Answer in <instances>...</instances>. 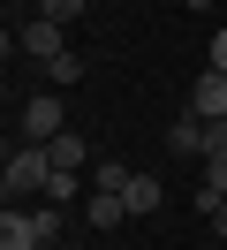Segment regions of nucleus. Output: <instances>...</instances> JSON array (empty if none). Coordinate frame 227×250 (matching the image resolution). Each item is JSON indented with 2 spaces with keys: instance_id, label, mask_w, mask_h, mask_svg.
Wrapping results in <instances>:
<instances>
[{
  "instance_id": "nucleus-1",
  "label": "nucleus",
  "mask_w": 227,
  "mask_h": 250,
  "mask_svg": "<svg viewBox=\"0 0 227 250\" xmlns=\"http://www.w3.org/2000/svg\"><path fill=\"white\" fill-rule=\"evenodd\" d=\"M61 243V205H8L0 212V250H53Z\"/></svg>"
},
{
  "instance_id": "nucleus-2",
  "label": "nucleus",
  "mask_w": 227,
  "mask_h": 250,
  "mask_svg": "<svg viewBox=\"0 0 227 250\" xmlns=\"http://www.w3.org/2000/svg\"><path fill=\"white\" fill-rule=\"evenodd\" d=\"M0 182H8V205H15V197H45V182H53V159H45V144H15Z\"/></svg>"
},
{
  "instance_id": "nucleus-10",
  "label": "nucleus",
  "mask_w": 227,
  "mask_h": 250,
  "mask_svg": "<svg viewBox=\"0 0 227 250\" xmlns=\"http://www.w3.org/2000/svg\"><path fill=\"white\" fill-rule=\"evenodd\" d=\"M68 83H83V61H76V53L45 61V91H68Z\"/></svg>"
},
{
  "instance_id": "nucleus-11",
  "label": "nucleus",
  "mask_w": 227,
  "mask_h": 250,
  "mask_svg": "<svg viewBox=\"0 0 227 250\" xmlns=\"http://www.w3.org/2000/svg\"><path fill=\"white\" fill-rule=\"evenodd\" d=\"M83 8H91V0H38V16L61 23V31H68V23H83Z\"/></svg>"
},
{
  "instance_id": "nucleus-13",
  "label": "nucleus",
  "mask_w": 227,
  "mask_h": 250,
  "mask_svg": "<svg viewBox=\"0 0 227 250\" xmlns=\"http://www.w3.org/2000/svg\"><path fill=\"white\" fill-rule=\"evenodd\" d=\"M91 189H114L121 197V189H129V167H121V159H99V167H91Z\"/></svg>"
},
{
  "instance_id": "nucleus-4",
  "label": "nucleus",
  "mask_w": 227,
  "mask_h": 250,
  "mask_svg": "<svg viewBox=\"0 0 227 250\" xmlns=\"http://www.w3.org/2000/svg\"><path fill=\"white\" fill-rule=\"evenodd\" d=\"M15 53H30V61H61V53H68V31H61V23H45V16H30V23H15Z\"/></svg>"
},
{
  "instance_id": "nucleus-15",
  "label": "nucleus",
  "mask_w": 227,
  "mask_h": 250,
  "mask_svg": "<svg viewBox=\"0 0 227 250\" xmlns=\"http://www.w3.org/2000/svg\"><path fill=\"white\" fill-rule=\"evenodd\" d=\"M212 235H227V205H220V220H212Z\"/></svg>"
},
{
  "instance_id": "nucleus-16",
  "label": "nucleus",
  "mask_w": 227,
  "mask_h": 250,
  "mask_svg": "<svg viewBox=\"0 0 227 250\" xmlns=\"http://www.w3.org/2000/svg\"><path fill=\"white\" fill-rule=\"evenodd\" d=\"M189 8H212V0H189Z\"/></svg>"
},
{
  "instance_id": "nucleus-6",
  "label": "nucleus",
  "mask_w": 227,
  "mask_h": 250,
  "mask_svg": "<svg viewBox=\"0 0 227 250\" xmlns=\"http://www.w3.org/2000/svg\"><path fill=\"white\" fill-rule=\"evenodd\" d=\"M45 159H53V174H83V167H99V159H91V144H83V129H61V137L45 144Z\"/></svg>"
},
{
  "instance_id": "nucleus-7",
  "label": "nucleus",
  "mask_w": 227,
  "mask_h": 250,
  "mask_svg": "<svg viewBox=\"0 0 227 250\" xmlns=\"http://www.w3.org/2000/svg\"><path fill=\"white\" fill-rule=\"evenodd\" d=\"M166 152H174V159H205V152H212V122H197V114H182V122L166 129Z\"/></svg>"
},
{
  "instance_id": "nucleus-3",
  "label": "nucleus",
  "mask_w": 227,
  "mask_h": 250,
  "mask_svg": "<svg viewBox=\"0 0 227 250\" xmlns=\"http://www.w3.org/2000/svg\"><path fill=\"white\" fill-rule=\"evenodd\" d=\"M61 129H68L61 91H30V99H23V129H15V137H23V144H53Z\"/></svg>"
},
{
  "instance_id": "nucleus-5",
  "label": "nucleus",
  "mask_w": 227,
  "mask_h": 250,
  "mask_svg": "<svg viewBox=\"0 0 227 250\" xmlns=\"http://www.w3.org/2000/svg\"><path fill=\"white\" fill-rule=\"evenodd\" d=\"M189 114H197V122H227V76H220V68H197V83H189Z\"/></svg>"
},
{
  "instance_id": "nucleus-12",
  "label": "nucleus",
  "mask_w": 227,
  "mask_h": 250,
  "mask_svg": "<svg viewBox=\"0 0 227 250\" xmlns=\"http://www.w3.org/2000/svg\"><path fill=\"white\" fill-rule=\"evenodd\" d=\"M76 197H91V189H76V174H53V182H45V197H38V205H61V212H68Z\"/></svg>"
},
{
  "instance_id": "nucleus-14",
  "label": "nucleus",
  "mask_w": 227,
  "mask_h": 250,
  "mask_svg": "<svg viewBox=\"0 0 227 250\" xmlns=\"http://www.w3.org/2000/svg\"><path fill=\"white\" fill-rule=\"evenodd\" d=\"M205 68H220V76H227V31H212V46H205Z\"/></svg>"
},
{
  "instance_id": "nucleus-9",
  "label": "nucleus",
  "mask_w": 227,
  "mask_h": 250,
  "mask_svg": "<svg viewBox=\"0 0 227 250\" xmlns=\"http://www.w3.org/2000/svg\"><path fill=\"white\" fill-rule=\"evenodd\" d=\"M121 220H129V205H121L114 189H91V197H83V228H91V235H106V228H121Z\"/></svg>"
},
{
  "instance_id": "nucleus-8",
  "label": "nucleus",
  "mask_w": 227,
  "mask_h": 250,
  "mask_svg": "<svg viewBox=\"0 0 227 250\" xmlns=\"http://www.w3.org/2000/svg\"><path fill=\"white\" fill-rule=\"evenodd\" d=\"M121 205H129V220H151L166 205V182L159 174H129V189H121Z\"/></svg>"
}]
</instances>
